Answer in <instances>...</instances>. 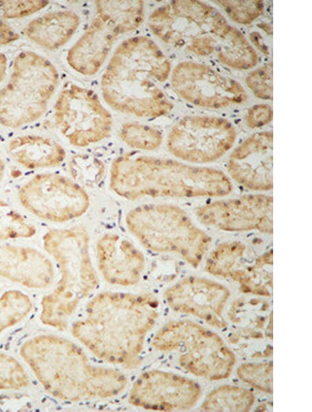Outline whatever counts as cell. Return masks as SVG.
I'll return each instance as SVG.
<instances>
[{
  "label": "cell",
  "mask_w": 312,
  "mask_h": 412,
  "mask_svg": "<svg viewBox=\"0 0 312 412\" xmlns=\"http://www.w3.org/2000/svg\"><path fill=\"white\" fill-rule=\"evenodd\" d=\"M121 138L129 146L146 151L157 148L162 141V135L157 130L140 123H130L123 125Z\"/></svg>",
  "instance_id": "29"
},
{
  "label": "cell",
  "mask_w": 312,
  "mask_h": 412,
  "mask_svg": "<svg viewBox=\"0 0 312 412\" xmlns=\"http://www.w3.org/2000/svg\"><path fill=\"white\" fill-rule=\"evenodd\" d=\"M153 33L164 42L201 56H212L236 69L257 63L245 36L214 7L198 1H174L155 9L148 18Z\"/></svg>",
  "instance_id": "2"
},
{
  "label": "cell",
  "mask_w": 312,
  "mask_h": 412,
  "mask_svg": "<svg viewBox=\"0 0 312 412\" xmlns=\"http://www.w3.org/2000/svg\"><path fill=\"white\" fill-rule=\"evenodd\" d=\"M71 176L80 186L93 187L103 179L105 167L98 158L80 154L71 158L69 164Z\"/></svg>",
  "instance_id": "27"
},
{
  "label": "cell",
  "mask_w": 312,
  "mask_h": 412,
  "mask_svg": "<svg viewBox=\"0 0 312 412\" xmlns=\"http://www.w3.org/2000/svg\"><path fill=\"white\" fill-rule=\"evenodd\" d=\"M272 250L257 258L250 265L245 266L232 278L241 288L254 294L270 295L272 289Z\"/></svg>",
  "instance_id": "23"
},
{
  "label": "cell",
  "mask_w": 312,
  "mask_h": 412,
  "mask_svg": "<svg viewBox=\"0 0 312 412\" xmlns=\"http://www.w3.org/2000/svg\"><path fill=\"white\" fill-rule=\"evenodd\" d=\"M273 135L264 131L245 139L229 155L227 169L239 184L254 191L273 187Z\"/></svg>",
  "instance_id": "18"
},
{
  "label": "cell",
  "mask_w": 312,
  "mask_h": 412,
  "mask_svg": "<svg viewBox=\"0 0 312 412\" xmlns=\"http://www.w3.org/2000/svg\"><path fill=\"white\" fill-rule=\"evenodd\" d=\"M96 252L99 270L107 282L119 286L139 282L145 259L130 241L115 234H106L98 241Z\"/></svg>",
  "instance_id": "19"
},
{
  "label": "cell",
  "mask_w": 312,
  "mask_h": 412,
  "mask_svg": "<svg viewBox=\"0 0 312 412\" xmlns=\"http://www.w3.org/2000/svg\"><path fill=\"white\" fill-rule=\"evenodd\" d=\"M43 242L46 251L58 264L61 277L55 290L42 300L40 320L64 330L80 302L99 284L89 255V237L85 228L76 226L50 230Z\"/></svg>",
  "instance_id": "6"
},
{
  "label": "cell",
  "mask_w": 312,
  "mask_h": 412,
  "mask_svg": "<svg viewBox=\"0 0 312 412\" xmlns=\"http://www.w3.org/2000/svg\"><path fill=\"white\" fill-rule=\"evenodd\" d=\"M110 188L121 197H216L229 194L232 184L221 171L173 160L125 153L114 160Z\"/></svg>",
  "instance_id": "5"
},
{
  "label": "cell",
  "mask_w": 312,
  "mask_h": 412,
  "mask_svg": "<svg viewBox=\"0 0 312 412\" xmlns=\"http://www.w3.org/2000/svg\"><path fill=\"white\" fill-rule=\"evenodd\" d=\"M227 14L235 22L248 24L259 17L263 11L262 1H225L218 0Z\"/></svg>",
  "instance_id": "32"
},
{
  "label": "cell",
  "mask_w": 312,
  "mask_h": 412,
  "mask_svg": "<svg viewBox=\"0 0 312 412\" xmlns=\"http://www.w3.org/2000/svg\"><path fill=\"white\" fill-rule=\"evenodd\" d=\"M170 61L145 36L130 37L115 50L101 79L106 102L114 110L139 117L155 118L173 108L157 83L171 72Z\"/></svg>",
  "instance_id": "4"
},
{
  "label": "cell",
  "mask_w": 312,
  "mask_h": 412,
  "mask_svg": "<svg viewBox=\"0 0 312 412\" xmlns=\"http://www.w3.org/2000/svg\"><path fill=\"white\" fill-rule=\"evenodd\" d=\"M200 395L194 381L157 370L146 371L136 380L130 393L129 402L148 410L171 411L191 408Z\"/></svg>",
  "instance_id": "16"
},
{
  "label": "cell",
  "mask_w": 312,
  "mask_h": 412,
  "mask_svg": "<svg viewBox=\"0 0 312 412\" xmlns=\"http://www.w3.org/2000/svg\"><path fill=\"white\" fill-rule=\"evenodd\" d=\"M254 400L253 394L248 390L224 386L209 393L201 409L206 411H248Z\"/></svg>",
  "instance_id": "25"
},
{
  "label": "cell",
  "mask_w": 312,
  "mask_h": 412,
  "mask_svg": "<svg viewBox=\"0 0 312 412\" xmlns=\"http://www.w3.org/2000/svg\"><path fill=\"white\" fill-rule=\"evenodd\" d=\"M230 293L225 286L197 277H187L165 292L168 304L177 312L191 314L207 323L223 328L222 313Z\"/></svg>",
  "instance_id": "17"
},
{
  "label": "cell",
  "mask_w": 312,
  "mask_h": 412,
  "mask_svg": "<svg viewBox=\"0 0 312 412\" xmlns=\"http://www.w3.org/2000/svg\"><path fill=\"white\" fill-rule=\"evenodd\" d=\"M20 354L44 389L59 400L110 398L127 386L121 371L90 363L80 347L60 336L34 337L24 343Z\"/></svg>",
  "instance_id": "3"
},
{
  "label": "cell",
  "mask_w": 312,
  "mask_h": 412,
  "mask_svg": "<svg viewBox=\"0 0 312 412\" xmlns=\"http://www.w3.org/2000/svg\"><path fill=\"white\" fill-rule=\"evenodd\" d=\"M57 128L71 144L85 147L110 135L112 120L96 94L71 84L60 93L54 106Z\"/></svg>",
  "instance_id": "11"
},
{
  "label": "cell",
  "mask_w": 312,
  "mask_h": 412,
  "mask_svg": "<svg viewBox=\"0 0 312 412\" xmlns=\"http://www.w3.org/2000/svg\"><path fill=\"white\" fill-rule=\"evenodd\" d=\"M248 87L262 99H272V62L252 71L246 78Z\"/></svg>",
  "instance_id": "33"
},
{
  "label": "cell",
  "mask_w": 312,
  "mask_h": 412,
  "mask_svg": "<svg viewBox=\"0 0 312 412\" xmlns=\"http://www.w3.org/2000/svg\"><path fill=\"white\" fill-rule=\"evenodd\" d=\"M8 151L17 163L31 169L60 165L66 157L64 149L58 142L37 135L13 139Z\"/></svg>",
  "instance_id": "22"
},
{
  "label": "cell",
  "mask_w": 312,
  "mask_h": 412,
  "mask_svg": "<svg viewBox=\"0 0 312 412\" xmlns=\"http://www.w3.org/2000/svg\"><path fill=\"white\" fill-rule=\"evenodd\" d=\"M0 276L31 289H44L53 281L50 260L27 247L0 245Z\"/></svg>",
  "instance_id": "20"
},
{
  "label": "cell",
  "mask_w": 312,
  "mask_h": 412,
  "mask_svg": "<svg viewBox=\"0 0 312 412\" xmlns=\"http://www.w3.org/2000/svg\"><path fill=\"white\" fill-rule=\"evenodd\" d=\"M47 1H0V15L6 19L21 18L46 7Z\"/></svg>",
  "instance_id": "34"
},
{
  "label": "cell",
  "mask_w": 312,
  "mask_h": 412,
  "mask_svg": "<svg viewBox=\"0 0 312 412\" xmlns=\"http://www.w3.org/2000/svg\"><path fill=\"white\" fill-rule=\"evenodd\" d=\"M79 22V17L73 11H54L30 22L25 28V33L34 43L54 50L69 40Z\"/></svg>",
  "instance_id": "21"
},
{
  "label": "cell",
  "mask_w": 312,
  "mask_h": 412,
  "mask_svg": "<svg viewBox=\"0 0 312 412\" xmlns=\"http://www.w3.org/2000/svg\"><path fill=\"white\" fill-rule=\"evenodd\" d=\"M272 119V110L266 104L254 105L248 112L246 122L252 128H259L269 123Z\"/></svg>",
  "instance_id": "35"
},
{
  "label": "cell",
  "mask_w": 312,
  "mask_h": 412,
  "mask_svg": "<svg viewBox=\"0 0 312 412\" xmlns=\"http://www.w3.org/2000/svg\"><path fill=\"white\" fill-rule=\"evenodd\" d=\"M273 198L265 194H247L220 200L198 208L204 225L227 232L259 230L272 234Z\"/></svg>",
  "instance_id": "15"
},
{
  "label": "cell",
  "mask_w": 312,
  "mask_h": 412,
  "mask_svg": "<svg viewBox=\"0 0 312 412\" xmlns=\"http://www.w3.org/2000/svg\"><path fill=\"white\" fill-rule=\"evenodd\" d=\"M95 3L96 16L67 56L68 64L86 76L99 70L115 40L137 28L144 17L142 1H97Z\"/></svg>",
  "instance_id": "10"
},
{
  "label": "cell",
  "mask_w": 312,
  "mask_h": 412,
  "mask_svg": "<svg viewBox=\"0 0 312 412\" xmlns=\"http://www.w3.org/2000/svg\"><path fill=\"white\" fill-rule=\"evenodd\" d=\"M35 233L34 226L10 205L0 200V240L29 238Z\"/></svg>",
  "instance_id": "28"
},
{
  "label": "cell",
  "mask_w": 312,
  "mask_h": 412,
  "mask_svg": "<svg viewBox=\"0 0 312 412\" xmlns=\"http://www.w3.org/2000/svg\"><path fill=\"white\" fill-rule=\"evenodd\" d=\"M158 316V302L150 294L103 292L89 302L72 334L98 358L135 368Z\"/></svg>",
  "instance_id": "1"
},
{
  "label": "cell",
  "mask_w": 312,
  "mask_h": 412,
  "mask_svg": "<svg viewBox=\"0 0 312 412\" xmlns=\"http://www.w3.org/2000/svg\"><path fill=\"white\" fill-rule=\"evenodd\" d=\"M58 83V71L49 60L30 51L19 53L10 80L0 90V123L16 128L38 119Z\"/></svg>",
  "instance_id": "8"
},
{
  "label": "cell",
  "mask_w": 312,
  "mask_h": 412,
  "mask_svg": "<svg viewBox=\"0 0 312 412\" xmlns=\"http://www.w3.org/2000/svg\"><path fill=\"white\" fill-rule=\"evenodd\" d=\"M245 251L246 246L239 241L223 242L210 253L206 271L214 275L232 279L245 266L241 265Z\"/></svg>",
  "instance_id": "24"
},
{
  "label": "cell",
  "mask_w": 312,
  "mask_h": 412,
  "mask_svg": "<svg viewBox=\"0 0 312 412\" xmlns=\"http://www.w3.org/2000/svg\"><path fill=\"white\" fill-rule=\"evenodd\" d=\"M32 309L30 298L21 291L5 292L0 298V333L26 317Z\"/></svg>",
  "instance_id": "26"
},
{
  "label": "cell",
  "mask_w": 312,
  "mask_h": 412,
  "mask_svg": "<svg viewBox=\"0 0 312 412\" xmlns=\"http://www.w3.org/2000/svg\"><path fill=\"white\" fill-rule=\"evenodd\" d=\"M5 171V164L2 159L0 157V181L1 180Z\"/></svg>",
  "instance_id": "38"
},
{
  "label": "cell",
  "mask_w": 312,
  "mask_h": 412,
  "mask_svg": "<svg viewBox=\"0 0 312 412\" xmlns=\"http://www.w3.org/2000/svg\"><path fill=\"white\" fill-rule=\"evenodd\" d=\"M171 84L184 100L204 108H225L247 98L245 89L238 81L194 62L178 64L173 71Z\"/></svg>",
  "instance_id": "14"
},
{
  "label": "cell",
  "mask_w": 312,
  "mask_h": 412,
  "mask_svg": "<svg viewBox=\"0 0 312 412\" xmlns=\"http://www.w3.org/2000/svg\"><path fill=\"white\" fill-rule=\"evenodd\" d=\"M28 384V376L19 363L0 353V390H19Z\"/></svg>",
  "instance_id": "31"
},
{
  "label": "cell",
  "mask_w": 312,
  "mask_h": 412,
  "mask_svg": "<svg viewBox=\"0 0 312 412\" xmlns=\"http://www.w3.org/2000/svg\"><path fill=\"white\" fill-rule=\"evenodd\" d=\"M19 39V35L6 23L0 19V45L15 42Z\"/></svg>",
  "instance_id": "36"
},
{
  "label": "cell",
  "mask_w": 312,
  "mask_h": 412,
  "mask_svg": "<svg viewBox=\"0 0 312 412\" xmlns=\"http://www.w3.org/2000/svg\"><path fill=\"white\" fill-rule=\"evenodd\" d=\"M236 138L228 120L216 117L189 116L180 120L168 137V148L175 157L190 162H214L225 155Z\"/></svg>",
  "instance_id": "12"
},
{
  "label": "cell",
  "mask_w": 312,
  "mask_h": 412,
  "mask_svg": "<svg viewBox=\"0 0 312 412\" xmlns=\"http://www.w3.org/2000/svg\"><path fill=\"white\" fill-rule=\"evenodd\" d=\"M152 345L163 352L179 350L182 367L211 380L228 377L236 363L234 354L219 336L189 320L165 325Z\"/></svg>",
  "instance_id": "9"
},
{
  "label": "cell",
  "mask_w": 312,
  "mask_h": 412,
  "mask_svg": "<svg viewBox=\"0 0 312 412\" xmlns=\"http://www.w3.org/2000/svg\"><path fill=\"white\" fill-rule=\"evenodd\" d=\"M7 59L4 54L0 53V83L3 80L6 71Z\"/></svg>",
  "instance_id": "37"
},
{
  "label": "cell",
  "mask_w": 312,
  "mask_h": 412,
  "mask_svg": "<svg viewBox=\"0 0 312 412\" xmlns=\"http://www.w3.org/2000/svg\"><path fill=\"white\" fill-rule=\"evenodd\" d=\"M241 380L267 393H272V362L245 363L237 370Z\"/></svg>",
  "instance_id": "30"
},
{
  "label": "cell",
  "mask_w": 312,
  "mask_h": 412,
  "mask_svg": "<svg viewBox=\"0 0 312 412\" xmlns=\"http://www.w3.org/2000/svg\"><path fill=\"white\" fill-rule=\"evenodd\" d=\"M23 206L35 216L54 222H64L84 214L89 198L76 182L55 173L35 175L19 191Z\"/></svg>",
  "instance_id": "13"
},
{
  "label": "cell",
  "mask_w": 312,
  "mask_h": 412,
  "mask_svg": "<svg viewBox=\"0 0 312 412\" xmlns=\"http://www.w3.org/2000/svg\"><path fill=\"white\" fill-rule=\"evenodd\" d=\"M125 221L145 248L157 252L176 253L194 268L200 264L211 243V238L175 205H141L127 214Z\"/></svg>",
  "instance_id": "7"
}]
</instances>
